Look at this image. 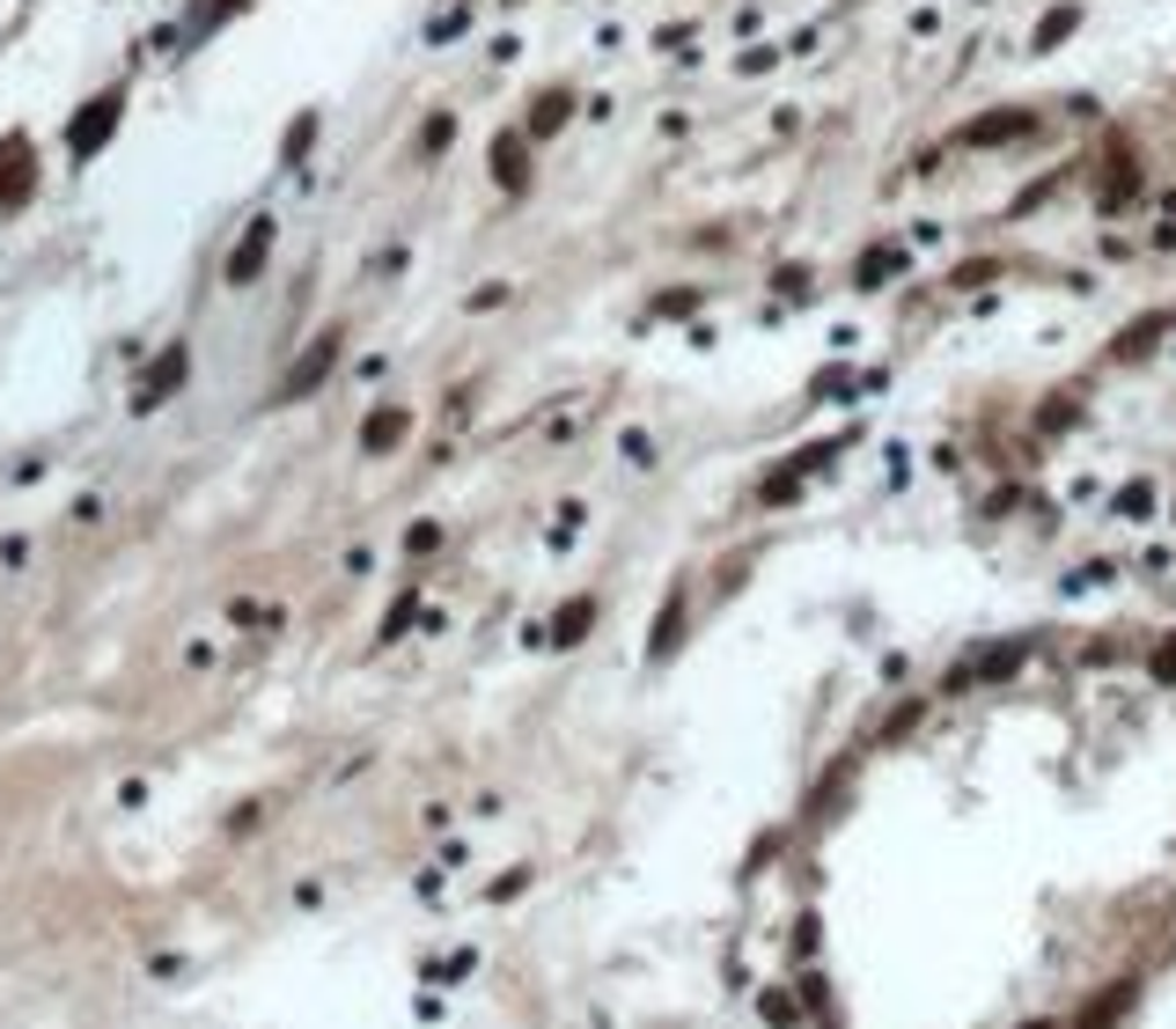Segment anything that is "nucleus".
Masks as SVG:
<instances>
[{"label":"nucleus","mask_w":1176,"mask_h":1029,"mask_svg":"<svg viewBox=\"0 0 1176 1029\" xmlns=\"http://www.w3.org/2000/svg\"><path fill=\"white\" fill-rule=\"evenodd\" d=\"M118 118H125V89H97V97H89L81 111H74L67 147L81 155V162H89V155H97V147L111 140V133H118Z\"/></svg>","instance_id":"nucleus-1"},{"label":"nucleus","mask_w":1176,"mask_h":1029,"mask_svg":"<svg viewBox=\"0 0 1176 1029\" xmlns=\"http://www.w3.org/2000/svg\"><path fill=\"white\" fill-rule=\"evenodd\" d=\"M331 361H339V331H317V346H302V353L287 361V375H280V405H294V397L324 391Z\"/></svg>","instance_id":"nucleus-2"},{"label":"nucleus","mask_w":1176,"mask_h":1029,"mask_svg":"<svg viewBox=\"0 0 1176 1029\" xmlns=\"http://www.w3.org/2000/svg\"><path fill=\"white\" fill-rule=\"evenodd\" d=\"M184 375H192V346L184 339H170L162 353H155V368L140 375V391H133V412H155L170 391H184Z\"/></svg>","instance_id":"nucleus-3"},{"label":"nucleus","mask_w":1176,"mask_h":1029,"mask_svg":"<svg viewBox=\"0 0 1176 1029\" xmlns=\"http://www.w3.org/2000/svg\"><path fill=\"white\" fill-rule=\"evenodd\" d=\"M405 434H412V412H405V405H383V412L361 419V449H368V456H391Z\"/></svg>","instance_id":"nucleus-4"},{"label":"nucleus","mask_w":1176,"mask_h":1029,"mask_svg":"<svg viewBox=\"0 0 1176 1029\" xmlns=\"http://www.w3.org/2000/svg\"><path fill=\"white\" fill-rule=\"evenodd\" d=\"M265 250H272V214H258L244 228V244L228 250V280H258L265 272Z\"/></svg>","instance_id":"nucleus-5"},{"label":"nucleus","mask_w":1176,"mask_h":1029,"mask_svg":"<svg viewBox=\"0 0 1176 1029\" xmlns=\"http://www.w3.org/2000/svg\"><path fill=\"white\" fill-rule=\"evenodd\" d=\"M30 177H37V170H30V140L15 133V140H8V177H0V206H8V214L30 199Z\"/></svg>","instance_id":"nucleus-6"},{"label":"nucleus","mask_w":1176,"mask_h":1029,"mask_svg":"<svg viewBox=\"0 0 1176 1029\" xmlns=\"http://www.w3.org/2000/svg\"><path fill=\"white\" fill-rule=\"evenodd\" d=\"M1022 133H1029V111H993V118L963 125L956 140H963V147H985V140H1022Z\"/></svg>","instance_id":"nucleus-7"},{"label":"nucleus","mask_w":1176,"mask_h":1029,"mask_svg":"<svg viewBox=\"0 0 1176 1029\" xmlns=\"http://www.w3.org/2000/svg\"><path fill=\"white\" fill-rule=\"evenodd\" d=\"M588 618H596V603H588V596H581V603H566L559 625H552V640H559V647H574V640L588 633Z\"/></svg>","instance_id":"nucleus-8"},{"label":"nucleus","mask_w":1176,"mask_h":1029,"mask_svg":"<svg viewBox=\"0 0 1176 1029\" xmlns=\"http://www.w3.org/2000/svg\"><path fill=\"white\" fill-rule=\"evenodd\" d=\"M449 140H456V118H449V111H434V118L419 125V155H441Z\"/></svg>","instance_id":"nucleus-9"},{"label":"nucleus","mask_w":1176,"mask_h":1029,"mask_svg":"<svg viewBox=\"0 0 1176 1029\" xmlns=\"http://www.w3.org/2000/svg\"><path fill=\"white\" fill-rule=\"evenodd\" d=\"M566 111H574L566 97H544L538 111H530V133H538V140H544V133H559V125H566Z\"/></svg>","instance_id":"nucleus-10"},{"label":"nucleus","mask_w":1176,"mask_h":1029,"mask_svg":"<svg viewBox=\"0 0 1176 1029\" xmlns=\"http://www.w3.org/2000/svg\"><path fill=\"white\" fill-rule=\"evenodd\" d=\"M493 170H500V184H508V192H522V140H500Z\"/></svg>","instance_id":"nucleus-11"}]
</instances>
